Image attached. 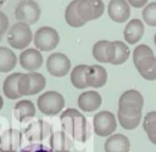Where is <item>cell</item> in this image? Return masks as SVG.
Masks as SVG:
<instances>
[{
    "label": "cell",
    "instance_id": "9",
    "mask_svg": "<svg viewBox=\"0 0 156 152\" xmlns=\"http://www.w3.org/2000/svg\"><path fill=\"white\" fill-rule=\"evenodd\" d=\"M105 5L102 0H79L77 4V12L82 21L85 23L101 17Z\"/></svg>",
    "mask_w": 156,
    "mask_h": 152
},
{
    "label": "cell",
    "instance_id": "17",
    "mask_svg": "<svg viewBox=\"0 0 156 152\" xmlns=\"http://www.w3.org/2000/svg\"><path fill=\"white\" fill-rule=\"evenodd\" d=\"M24 135L28 139V141H41L46 139L50 134V125L43 120H37L30 123L26 130Z\"/></svg>",
    "mask_w": 156,
    "mask_h": 152
},
{
    "label": "cell",
    "instance_id": "6",
    "mask_svg": "<svg viewBox=\"0 0 156 152\" xmlns=\"http://www.w3.org/2000/svg\"><path fill=\"white\" fill-rule=\"evenodd\" d=\"M41 10L34 0H22L17 4L15 9V17L17 22H23L27 24H34L40 18Z\"/></svg>",
    "mask_w": 156,
    "mask_h": 152
},
{
    "label": "cell",
    "instance_id": "26",
    "mask_svg": "<svg viewBox=\"0 0 156 152\" xmlns=\"http://www.w3.org/2000/svg\"><path fill=\"white\" fill-rule=\"evenodd\" d=\"M89 66L87 64H78L76 66L71 72V83L77 89H85L88 86L85 80V73L88 71Z\"/></svg>",
    "mask_w": 156,
    "mask_h": 152
},
{
    "label": "cell",
    "instance_id": "35",
    "mask_svg": "<svg viewBox=\"0 0 156 152\" xmlns=\"http://www.w3.org/2000/svg\"><path fill=\"white\" fill-rule=\"evenodd\" d=\"M146 2H147V0H128V4L132 5V6L135 7V9H140V7H143Z\"/></svg>",
    "mask_w": 156,
    "mask_h": 152
},
{
    "label": "cell",
    "instance_id": "2",
    "mask_svg": "<svg viewBox=\"0 0 156 152\" xmlns=\"http://www.w3.org/2000/svg\"><path fill=\"white\" fill-rule=\"evenodd\" d=\"M144 97L138 90L124 91L118 100V113L124 117H141Z\"/></svg>",
    "mask_w": 156,
    "mask_h": 152
},
{
    "label": "cell",
    "instance_id": "29",
    "mask_svg": "<svg viewBox=\"0 0 156 152\" xmlns=\"http://www.w3.org/2000/svg\"><path fill=\"white\" fill-rule=\"evenodd\" d=\"M143 19L146 24L156 27V2L147 4L143 10Z\"/></svg>",
    "mask_w": 156,
    "mask_h": 152
},
{
    "label": "cell",
    "instance_id": "31",
    "mask_svg": "<svg viewBox=\"0 0 156 152\" xmlns=\"http://www.w3.org/2000/svg\"><path fill=\"white\" fill-rule=\"evenodd\" d=\"M20 152H54V151L43 143H30L26 146L23 150H21Z\"/></svg>",
    "mask_w": 156,
    "mask_h": 152
},
{
    "label": "cell",
    "instance_id": "14",
    "mask_svg": "<svg viewBox=\"0 0 156 152\" xmlns=\"http://www.w3.org/2000/svg\"><path fill=\"white\" fill-rule=\"evenodd\" d=\"M108 16L117 23H123L129 18L130 7L126 0H111L107 7Z\"/></svg>",
    "mask_w": 156,
    "mask_h": 152
},
{
    "label": "cell",
    "instance_id": "10",
    "mask_svg": "<svg viewBox=\"0 0 156 152\" xmlns=\"http://www.w3.org/2000/svg\"><path fill=\"white\" fill-rule=\"evenodd\" d=\"M46 69L54 77H63L71 69V61L65 54L54 52L46 60Z\"/></svg>",
    "mask_w": 156,
    "mask_h": 152
},
{
    "label": "cell",
    "instance_id": "23",
    "mask_svg": "<svg viewBox=\"0 0 156 152\" xmlns=\"http://www.w3.org/2000/svg\"><path fill=\"white\" fill-rule=\"evenodd\" d=\"M13 116L18 122H22L26 118H32L35 116V107L29 100H21L15 105Z\"/></svg>",
    "mask_w": 156,
    "mask_h": 152
},
{
    "label": "cell",
    "instance_id": "21",
    "mask_svg": "<svg viewBox=\"0 0 156 152\" xmlns=\"http://www.w3.org/2000/svg\"><path fill=\"white\" fill-rule=\"evenodd\" d=\"M139 74L149 81L156 80V57L155 56H150L146 57L141 61H139L135 64Z\"/></svg>",
    "mask_w": 156,
    "mask_h": 152
},
{
    "label": "cell",
    "instance_id": "4",
    "mask_svg": "<svg viewBox=\"0 0 156 152\" xmlns=\"http://www.w3.org/2000/svg\"><path fill=\"white\" fill-rule=\"evenodd\" d=\"M32 38L33 36H32V30H30L29 24L23 23V22L15 23L7 33L9 44L13 49H17V50L27 47L30 44Z\"/></svg>",
    "mask_w": 156,
    "mask_h": 152
},
{
    "label": "cell",
    "instance_id": "13",
    "mask_svg": "<svg viewBox=\"0 0 156 152\" xmlns=\"http://www.w3.org/2000/svg\"><path fill=\"white\" fill-rule=\"evenodd\" d=\"M20 64L28 72H35L43 64V55L37 49H26L20 55Z\"/></svg>",
    "mask_w": 156,
    "mask_h": 152
},
{
    "label": "cell",
    "instance_id": "28",
    "mask_svg": "<svg viewBox=\"0 0 156 152\" xmlns=\"http://www.w3.org/2000/svg\"><path fill=\"white\" fill-rule=\"evenodd\" d=\"M150 56H155L154 51L151 50L150 46H147L145 44L138 45L133 51V62H134V64H136L139 61H141L146 57H150Z\"/></svg>",
    "mask_w": 156,
    "mask_h": 152
},
{
    "label": "cell",
    "instance_id": "19",
    "mask_svg": "<svg viewBox=\"0 0 156 152\" xmlns=\"http://www.w3.org/2000/svg\"><path fill=\"white\" fill-rule=\"evenodd\" d=\"M130 141L126 135L115 134L105 141V152H129Z\"/></svg>",
    "mask_w": 156,
    "mask_h": 152
},
{
    "label": "cell",
    "instance_id": "20",
    "mask_svg": "<svg viewBox=\"0 0 156 152\" xmlns=\"http://www.w3.org/2000/svg\"><path fill=\"white\" fill-rule=\"evenodd\" d=\"M144 35V23L138 19L133 18L129 21L124 28V39L128 44H136Z\"/></svg>",
    "mask_w": 156,
    "mask_h": 152
},
{
    "label": "cell",
    "instance_id": "1",
    "mask_svg": "<svg viewBox=\"0 0 156 152\" xmlns=\"http://www.w3.org/2000/svg\"><path fill=\"white\" fill-rule=\"evenodd\" d=\"M62 129L74 141L85 142L90 136L89 124L87 118L74 108H68L61 114Z\"/></svg>",
    "mask_w": 156,
    "mask_h": 152
},
{
    "label": "cell",
    "instance_id": "24",
    "mask_svg": "<svg viewBox=\"0 0 156 152\" xmlns=\"http://www.w3.org/2000/svg\"><path fill=\"white\" fill-rule=\"evenodd\" d=\"M17 63V56L7 47L0 46V72L6 73L15 68Z\"/></svg>",
    "mask_w": 156,
    "mask_h": 152
},
{
    "label": "cell",
    "instance_id": "8",
    "mask_svg": "<svg viewBox=\"0 0 156 152\" xmlns=\"http://www.w3.org/2000/svg\"><path fill=\"white\" fill-rule=\"evenodd\" d=\"M33 41L39 51H51L58 45L60 35L51 27H41L35 32Z\"/></svg>",
    "mask_w": 156,
    "mask_h": 152
},
{
    "label": "cell",
    "instance_id": "32",
    "mask_svg": "<svg viewBox=\"0 0 156 152\" xmlns=\"http://www.w3.org/2000/svg\"><path fill=\"white\" fill-rule=\"evenodd\" d=\"M144 130L147 134V139L150 140L151 143L156 145V122H154L152 124H150L149 126L144 128Z\"/></svg>",
    "mask_w": 156,
    "mask_h": 152
},
{
    "label": "cell",
    "instance_id": "36",
    "mask_svg": "<svg viewBox=\"0 0 156 152\" xmlns=\"http://www.w3.org/2000/svg\"><path fill=\"white\" fill-rule=\"evenodd\" d=\"M2 106H4V101H2V97L0 96V111H1V108H2Z\"/></svg>",
    "mask_w": 156,
    "mask_h": 152
},
{
    "label": "cell",
    "instance_id": "38",
    "mask_svg": "<svg viewBox=\"0 0 156 152\" xmlns=\"http://www.w3.org/2000/svg\"><path fill=\"white\" fill-rule=\"evenodd\" d=\"M154 41H155V45H156V34H155V38H154Z\"/></svg>",
    "mask_w": 156,
    "mask_h": 152
},
{
    "label": "cell",
    "instance_id": "22",
    "mask_svg": "<svg viewBox=\"0 0 156 152\" xmlns=\"http://www.w3.org/2000/svg\"><path fill=\"white\" fill-rule=\"evenodd\" d=\"M23 73H12L9 77H6L4 85H2V91L6 97L11 100H17L20 98L21 94L18 91V81L22 78Z\"/></svg>",
    "mask_w": 156,
    "mask_h": 152
},
{
    "label": "cell",
    "instance_id": "30",
    "mask_svg": "<svg viewBox=\"0 0 156 152\" xmlns=\"http://www.w3.org/2000/svg\"><path fill=\"white\" fill-rule=\"evenodd\" d=\"M117 118H118V122L121 124V126L126 130H133L135 129L140 122H141V117H124L122 114H117Z\"/></svg>",
    "mask_w": 156,
    "mask_h": 152
},
{
    "label": "cell",
    "instance_id": "25",
    "mask_svg": "<svg viewBox=\"0 0 156 152\" xmlns=\"http://www.w3.org/2000/svg\"><path fill=\"white\" fill-rule=\"evenodd\" d=\"M79 0H73L71 1L66 10H65V19L67 22L68 26L73 27V28H78V27H82L85 24L84 21L80 19V17L78 16V12H77V4H78Z\"/></svg>",
    "mask_w": 156,
    "mask_h": 152
},
{
    "label": "cell",
    "instance_id": "15",
    "mask_svg": "<svg viewBox=\"0 0 156 152\" xmlns=\"http://www.w3.org/2000/svg\"><path fill=\"white\" fill-rule=\"evenodd\" d=\"M49 141L50 148L55 152H69L73 150V139L63 130L51 133Z\"/></svg>",
    "mask_w": 156,
    "mask_h": 152
},
{
    "label": "cell",
    "instance_id": "12",
    "mask_svg": "<svg viewBox=\"0 0 156 152\" xmlns=\"http://www.w3.org/2000/svg\"><path fill=\"white\" fill-rule=\"evenodd\" d=\"M22 142V133L17 129L5 130L0 135V152H17Z\"/></svg>",
    "mask_w": 156,
    "mask_h": 152
},
{
    "label": "cell",
    "instance_id": "39",
    "mask_svg": "<svg viewBox=\"0 0 156 152\" xmlns=\"http://www.w3.org/2000/svg\"><path fill=\"white\" fill-rule=\"evenodd\" d=\"M0 41H1V36H0Z\"/></svg>",
    "mask_w": 156,
    "mask_h": 152
},
{
    "label": "cell",
    "instance_id": "37",
    "mask_svg": "<svg viewBox=\"0 0 156 152\" xmlns=\"http://www.w3.org/2000/svg\"><path fill=\"white\" fill-rule=\"evenodd\" d=\"M4 2H5V0H0V6H1V5L4 4Z\"/></svg>",
    "mask_w": 156,
    "mask_h": 152
},
{
    "label": "cell",
    "instance_id": "3",
    "mask_svg": "<svg viewBox=\"0 0 156 152\" xmlns=\"http://www.w3.org/2000/svg\"><path fill=\"white\" fill-rule=\"evenodd\" d=\"M37 105L41 113L46 116H55L62 111L65 106V98L57 91H46L39 96Z\"/></svg>",
    "mask_w": 156,
    "mask_h": 152
},
{
    "label": "cell",
    "instance_id": "33",
    "mask_svg": "<svg viewBox=\"0 0 156 152\" xmlns=\"http://www.w3.org/2000/svg\"><path fill=\"white\" fill-rule=\"evenodd\" d=\"M9 29V18L7 16L0 11V36H2Z\"/></svg>",
    "mask_w": 156,
    "mask_h": 152
},
{
    "label": "cell",
    "instance_id": "34",
    "mask_svg": "<svg viewBox=\"0 0 156 152\" xmlns=\"http://www.w3.org/2000/svg\"><path fill=\"white\" fill-rule=\"evenodd\" d=\"M154 122H156V111H151V112H149V113L144 117V119H143V128L149 126V125L152 124Z\"/></svg>",
    "mask_w": 156,
    "mask_h": 152
},
{
    "label": "cell",
    "instance_id": "11",
    "mask_svg": "<svg viewBox=\"0 0 156 152\" xmlns=\"http://www.w3.org/2000/svg\"><path fill=\"white\" fill-rule=\"evenodd\" d=\"M115 55H116L115 41L99 40L93 46V56L98 62L112 63L115 60Z\"/></svg>",
    "mask_w": 156,
    "mask_h": 152
},
{
    "label": "cell",
    "instance_id": "16",
    "mask_svg": "<svg viewBox=\"0 0 156 152\" xmlns=\"http://www.w3.org/2000/svg\"><path fill=\"white\" fill-rule=\"evenodd\" d=\"M85 80L88 86L101 88L107 81V72L100 64H91L85 73Z\"/></svg>",
    "mask_w": 156,
    "mask_h": 152
},
{
    "label": "cell",
    "instance_id": "5",
    "mask_svg": "<svg viewBox=\"0 0 156 152\" xmlns=\"http://www.w3.org/2000/svg\"><path fill=\"white\" fill-rule=\"evenodd\" d=\"M46 80L43 74L38 72H29L22 75L18 81V91L21 96L35 95L45 88Z\"/></svg>",
    "mask_w": 156,
    "mask_h": 152
},
{
    "label": "cell",
    "instance_id": "7",
    "mask_svg": "<svg viewBox=\"0 0 156 152\" xmlns=\"http://www.w3.org/2000/svg\"><path fill=\"white\" fill-rule=\"evenodd\" d=\"M93 126L96 135L106 137L111 136L117 128V120L112 112L101 111L98 112L93 118Z\"/></svg>",
    "mask_w": 156,
    "mask_h": 152
},
{
    "label": "cell",
    "instance_id": "18",
    "mask_svg": "<svg viewBox=\"0 0 156 152\" xmlns=\"http://www.w3.org/2000/svg\"><path fill=\"white\" fill-rule=\"evenodd\" d=\"M78 107L84 112L96 111L102 102L101 95L98 91H84L78 96Z\"/></svg>",
    "mask_w": 156,
    "mask_h": 152
},
{
    "label": "cell",
    "instance_id": "27",
    "mask_svg": "<svg viewBox=\"0 0 156 152\" xmlns=\"http://www.w3.org/2000/svg\"><path fill=\"white\" fill-rule=\"evenodd\" d=\"M115 45H116V55H115V60L112 62V64H122L124 63L129 55H130V51H129V47L126 43H122L119 40L115 41Z\"/></svg>",
    "mask_w": 156,
    "mask_h": 152
}]
</instances>
